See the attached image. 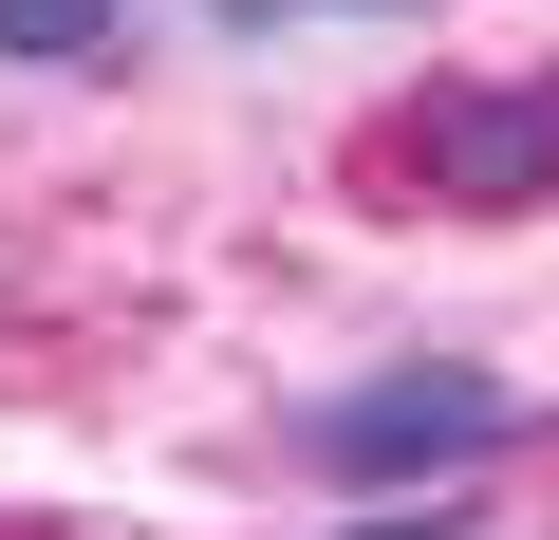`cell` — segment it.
<instances>
[{
  "instance_id": "4",
  "label": "cell",
  "mask_w": 559,
  "mask_h": 540,
  "mask_svg": "<svg viewBox=\"0 0 559 540\" xmlns=\"http://www.w3.org/2000/svg\"><path fill=\"white\" fill-rule=\"evenodd\" d=\"M299 20H411V0H205V38H299Z\"/></svg>"
},
{
  "instance_id": "1",
  "label": "cell",
  "mask_w": 559,
  "mask_h": 540,
  "mask_svg": "<svg viewBox=\"0 0 559 540\" xmlns=\"http://www.w3.org/2000/svg\"><path fill=\"white\" fill-rule=\"evenodd\" d=\"M522 429H540L522 373H485V355H392V373H355V392L299 410V466H318L336 503H411V484H485Z\"/></svg>"
},
{
  "instance_id": "3",
  "label": "cell",
  "mask_w": 559,
  "mask_h": 540,
  "mask_svg": "<svg viewBox=\"0 0 559 540\" xmlns=\"http://www.w3.org/2000/svg\"><path fill=\"white\" fill-rule=\"evenodd\" d=\"M112 20H131V0H0V57H20V75H75V57H112Z\"/></svg>"
},
{
  "instance_id": "2",
  "label": "cell",
  "mask_w": 559,
  "mask_h": 540,
  "mask_svg": "<svg viewBox=\"0 0 559 540\" xmlns=\"http://www.w3.org/2000/svg\"><path fill=\"white\" fill-rule=\"evenodd\" d=\"M411 205H559V75H448L373 131Z\"/></svg>"
},
{
  "instance_id": "5",
  "label": "cell",
  "mask_w": 559,
  "mask_h": 540,
  "mask_svg": "<svg viewBox=\"0 0 559 540\" xmlns=\"http://www.w3.org/2000/svg\"><path fill=\"white\" fill-rule=\"evenodd\" d=\"M392 540H466V521H392Z\"/></svg>"
}]
</instances>
